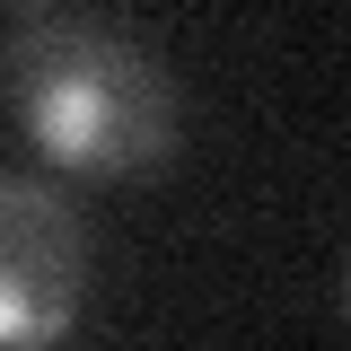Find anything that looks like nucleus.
<instances>
[{
  "instance_id": "nucleus-1",
  "label": "nucleus",
  "mask_w": 351,
  "mask_h": 351,
  "mask_svg": "<svg viewBox=\"0 0 351 351\" xmlns=\"http://www.w3.org/2000/svg\"><path fill=\"white\" fill-rule=\"evenodd\" d=\"M0 88L53 176H149L184 149V97L158 44L97 9H18L0 27Z\"/></svg>"
},
{
  "instance_id": "nucleus-2",
  "label": "nucleus",
  "mask_w": 351,
  "mask_h": 351,
  "mask_svg": "<svg viewBox=\"0 0 351 351\" xmlns=\"http://www.w3.org/2000/svg\"><path fill=\"white\" fill-rule=\"evenodd\" d=\"M88 299V219L53 176H0V351H62Z\"/></svg>"
}]
</instances>
